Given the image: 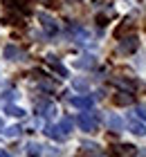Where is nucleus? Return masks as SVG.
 Listing matches in <instances>:
<instances>
[{
    "mask_svg": "<svg viewBox=\"0 0 146 157\" xmlns=\"http://www.w3.org/2000/svg\"><path fill=\"white\" fill-rule=\"evenodd\" d=\"M77 124L81 126V130H83V132H97V128H99L97 117L90 115V112H81V115L77 117Z\"/></svg>",
    "mask_w": 146,
    "mask_h": 157,
    "instance_id": "1",
    "label": "nucleus"
},
{
    "mask_svg": "<svg viewBox=\"0 0 146 157\" xmlns=\"http://www.w3.org/2000/svg\"><path fill=\"white\" fill-rule=\"evenodd\" d=\"M137 47H140V38L135 34H128V36L119 38V52L121 54H133V52H137Z\"/></svg>",
    "mask_w": 146,
    "mask_h": 157,
    "instance_id": "2",
    "label": "nucleus"
},
{
    "mask_svg": "<svg viewBox=\"0 0 146 157\" xmlns=\"http://www.w3.org/2000/svg\"><path fill=\"white\" fill-rule=\"evenodd\" d=\"M41 25H43V29H45L47 34H49V36H54V34L58 32V25H56V20L54 18H49L47 16V13H41Z\"/></svg>",
    "mask_w": 146,
    "mask_h": 157,
    "instance_id": "3",
    "label": "nucleus"
},
{
    "mask_svg": "<svg viewBox=\"0 0 146 157\" xmlns=\"http://www.w3.org/2000/svg\"><path fill=\"white\" fill-rule=\"evenodd\" d=\"M130 132L144 137L146 135V121H137V117H130Z\"/></svg>",
    "mask_w": 146,
    "mask_h": 157,
    "instance_id": "4",
    "label": "nucleus"
},
{
    "mask_svg": "<svg viewBox=\"0 0 146 157\" xmlns=\"http://www.w3.org/2000/svg\"><path fill=\"white\" fill-rule=\"evenodd\" d=\"M112 101H115L117 105H130V103L135 101V97L130 94V92H119V94H115Z\"/></svg>",
    "mask_w": 146,
    "mask_h": 157,
    "instance_id": "5",
    "label": "nucleus"
},
{
    "mask_svg": "<svg viewBox=\"0 0 146 157\" xmlns=\"http://www.w3.org/2000/svg\"><path fill=\"white\" fill-rule=\"evenodd\" d=\"M92 99L90 97H74L72 99V105H77V108H81V110H88V108H92Z\"/></svg>",
    "mask_w": 146,
    "mask_h": 157,
    "instance_id": "6",
    "label": "nucleus"
},
{
    "mask_svg": "<svg viewBox=\"0 0 146 157\" xmlns=\"http://www.w3.org/2000/svg\"><path fill=\"white\" fill-rule=\"evenodd\" d=\"M45 135H47V137H52V139H56V141L65 139V135L61 132V128H58V126H47L45 128Z\"/></svg>",
    "mask_w": 146,
    "mask_h": 157,
    "instance_id": "7",
    "label": "nucleus"
},
{
    "mask_svg": "<svg viewBox=\"0 0 146 157\" xmlns=\"http://www.w3.org/2000/svg\"><path fill=\"white\" fill-rule=\"evenodd\" d=\"M5 56H7L9 61H16L18 56H20V49L14 47V45H7V47H5Z\"/></svg>",
    "mask_w": 146,
    "mask_h": 157,
    "instance_id": "8",
    "label": "nucleus"
},
{
    "mask_svg": "<svg viewBox=\"0 0 146 157\" xmlns=\"http://www.w3.org/2000/svg\"><path fill=\"white\" fill-rule=\"evenodd\" d=\"M117 153L119 155H137V148L130 144H121V146H117Z\"/></svg>",
    "mask_w": 146,
    "mask_h": 157,
    "instance_id": "9",
    "label": "nucleus"
},
{
    "mask_svg": "<svg viewBox=\"0 0 146 157\" xmlns=\"http://www.w3.org/2000/svg\"><path fill=\"white\" fill-rule=\"evenodd\" d=\"M38 110H41L43 117H52L54 115V105L52 103H43V105H38Z\"/></svg>",
    "mask_w": 146,
    "mask_h": 157,
    "instance_id": "10",
    "label": "nucleus"
},
{
    "mask_svg": "<svg viewBox=\"0 0 146 157\" xmlns=\"http://www.w3.org/2000/svg\"><path fill=\"white\" fill-rule=\"evenodd\" d=\"M58 128H61V132L65 135V137H68V135L72 132V121H70V119H65V121H61V126H58Z\"/></svg>",
    "mask_w": 146,
    "mask_h": 157,
    "instance_id": "11",
    "label": "nucleus"
},
{
    "mask_svg": "<svg viewBox=\"0 0 146 157\" xmlns=\"http://www.w3.org/2000/svg\"><path fill=\"white\" fill-rule=\"evenodd\" d=\"M7 115H11V117H23V115H25V110L16 108V105H7Z\"/></svg>",
    "mask_w": 146,
    "mask_h": 157,
    "instance_id": "12",
    "label": "nucleus"
},
{
    "mask_svg": "<svg viewBox=\"0 0 146 157\" xmlns=\"http://www.w3.org/2000/svg\"><path fill=\"white\" fill-rule=\"evenodd\" d=\"M81 148H83V151H81V153H94V155H99V153H101L97 144H83Z\"/></svg>",
    "mask_w": 146,
    "mask_h": 157,
    "instance_id": "13",
    "label": "nucleus"
},
{
    "mask_svg": "<svg viewBox=\"0 0 146 157\" xmlns=\"http://www.w3.org/2000/svg\"><path fill=\"white\" fill-rule=\"evenodd\" d=\"M108 124H110V128H112V130H121L124 121H121L119 117H110V121H108Z\"/></svg>",
    "mask_w": 146,
    "mask_h": 157,
    "instance_id": "14",
    "label": "nucleus"
},
{
    "mask_svg": "<svg viewBox=\"0 0 146 157\" xmlns=\"http://www.w3.org/2000/svg\"><path fill=\"white\" fill-rule=\"evenodd\" d=\"M83 59H85V61H79V65H81V67H90V65H94V59H92V56H83Z\"/></svg>",
    "mask_w": 146,
    "mask_h": 157,
    "instance_id": "15",
    "label": "nucleus"
},
{
    "mask_svg": "<svg viewBox=\"0 0 146 157\" xmlns=\"http://www.w3.org/2000/svg\"><path fill=\"white\" fill-rule=\"evenodd\" d=\"M97 25H99V27H106V25H108V18H106V16H97Z\"/></svg>",
    "mask_w": 146,
    "mask_h": 157,
    "instance_id": "16",
    "label": "nucleus"
},
{
    "mask_svg": "<svg viewBox=\"0 0 146 157\" xmlns=\"http://www.w3.org/2000/svg\"><path fill=\"white\" fill-rule=\"evenodd\" d=\"M74 85H77L79 90H85V88H88V83H85V81H81V78H79V81H74Z\"/></svg>",
    "mask_w": 146,
    "mask_h": 157,
    "instance_id": "17",
    "label": "nucleus"
},
{
    "mask_svg": "<svg viewBox=\"0 0 146 157\" xmlns=\"http://www.w3.org/2000/svg\"><path fill=\"white\" fill-rule=\"evenodd\" d=\"M135 115H140V117L146 121V108H137V110H135Z\"/></svg>",
    "mask_w": 146,
    "mask_h": 157,
    "instance_id": "18",
    "label": "nucleus"
},
{
    "mask_svg": "<svg viewBox=\"0 0 146 157\" xmlns=\"http://www.w3.org/2000/svg\"><path fill=\"white\" fill-rule=\"evenodd\" d=\"M2 99H7V101H14V99H16V94H14V92H5Z\"/></svg>",
    "mask_w": 146,
    "mask_h": 157,
    "instance_id": "19",
    "label": "nucleus"
},
{
    "mask_svg": "<svg viewBox=\"0 0 146 157\" xmlns=\"http://www.w3.org/2000/svg\"><path fill=\"white\" fill-rule=\"evenodd\" d=\"M20 132V128H9V130H7V135H9V137H11V135H18Z\"/></svg>",
    "mask_w": 146,
    "mask_h": 157,
    "instance_id": "20",
    "label": "nucleus"
},
{
    "mask_svg": "<svg viewBox=\"0 0 146 157\" xmlns=\"http://www.w3.org/2000/svg\"><path fill=\"white\" fill-rule=\"evenodd\" d=\"M0 130H2V121H0Z\"/></svg>",
    "mask_w": 146,
    "mask_h": 157,
    "instance_id": "21",
    "label": "nucleus"
}]
</instances>
